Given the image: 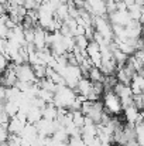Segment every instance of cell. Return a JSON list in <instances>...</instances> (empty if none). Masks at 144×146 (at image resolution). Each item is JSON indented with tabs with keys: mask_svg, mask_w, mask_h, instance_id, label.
<instances>
[{
	"mask_svg": "<svg viewBox=\"0 0 144 146\" xmlns=\"http://www.w3.org/2000/svg\"><path fill=\"white\" fill-rule=\"evenodd\" d=\"M33 46L36 51H40L45 47V30L41 29L38 24L34 27V40H33Z\"/></svg>",
	"mask_w": 144,
	"mask_h": 146,
	"instance_id": "1",
	"label": "cell"
},
{
	"mask_svg": "<svg viewBox=\"0 0 144 146\" xmlns=\"http://www.w3.org/2000/svg\"><path fill=\"white\" fill-rule=\"evenodd\" d=\"M4 14H7L6 13V7H4V4H0V17L4 16Z\"/></svg>",
	"mask_w": 144,
	"mask_h": 146,
	"instance_id": "4",
	"label": "cell"
},
{
	"mask_svg": "<svg viewBox=\"0 0 144 146\" xmlns=\"http://www.w3.org/2000/svg\"><path fill=\"white\" fill-rule=\"evenodd\" d=\"M88 80L91 82H103L105 80V75L102 74V71L96 67H92L89 71H88Z\"/></svg>",
	"mask_w": 144,
	"mask_h": 146,
	"instance_id": "2",
	"label": "cell"
},
{
	"mask_svg": "<svg viewBox=\"0 0 144 146\" xmlns=\"http://www.w3.org/2000/svg\"><path fill=\"white\" fill-rule=\"evenodd\" d=\"M6 3V0H0V4H4Z\"/></svg>",
	"mask_w": 144,
	"mask_h": 146,
	"instance_id": "5",
	"label": "cell"
},
{
	"mask_svg": "<svg viewBox=\"0 0 144 146\" xmlns=\"http://www.w3.org/2000/svg\"><path fill=\"white\" fill-rule=\"evenodd\" d=\"M72 1H74V6H75L78 10L84 9V6H85V0H72Z\"/></svg>",
	"mask_w": 144,
	"mask_h": 146,
	"instance_id": "3",
	"label": "cell"
}]
</instances>
